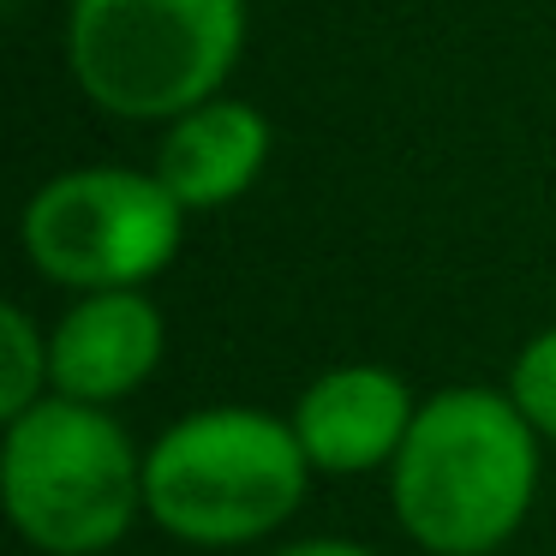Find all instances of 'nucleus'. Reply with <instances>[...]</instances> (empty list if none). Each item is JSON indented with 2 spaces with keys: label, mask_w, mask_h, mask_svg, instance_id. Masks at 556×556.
<instances>
[{
  "label": "nucleus",
  "mask_w": 556,
  "mask_h": 556,
  "mask_svg": "<svg viewBox=\"0 0 556 556\" xmlns=\"http://www.w3.org/2000/svg\"><path fill=\"white\" fill-rule=\"evenodd\" d=\"M539 496V431L508 389H437L419 401L389 467V503L419 551L491 556L527 527Z\"/></svg>",
  "instance_id": "f257e3e1"
},
{
  "label": "nucleus",
  "mask_w": 556,
  "mask_h": 556,
  "mask_svg": "<svg viewBox=\"0 0 556 556\" xmlns=\"http://www.w3.org/2000/svg\"><path fill=\"white\" fill-rule=\"evenodd\" d=\"M312 460L293 419L264 407H204L144 448V515L198 551H240L281 532L305 503Z\"/></svg>",
  "instance_id": "f03ea898"
},
{
  "label": "nucleus",
  "mask_w": 556,
  "mask_h": 556,
  "mask_svg": "<svg viewBox=\"0 0 556 556\" xmlns=\"http://www.w3.org/2000/svg\"><path fill=\"white\" fill-rule=\"evenodd\" d=\"M0 496L13 532L42 556H102L144 515V455L109 407L42 395L7 419Z\"/></svg>",
  "instance_id": "7ed1b4c3"
},
{
  "label": "nucleus",
  "mask_w": 556,
  "mask_h": 556,
  "mask_svg": "<svg viewBox=\"0 0 556 556\" xmlns=\"http://www.w3.org/2000/svg\"><path fill=\"white\" fill-rule=\"evenodd\" d=\"M245 49V0H73L66 61L114 121H180L222 97Z\"/></svg>",
  "instance_id": "20e7f679"
},
{
  "label": "nucleus",
  "mask_w": 556,
  "mask_h": 556,
  "mask_svg": "<svg viewBox=\"0 0 556 556\" xmlns=\"http://www.w3.org/2000/svg\"><path fill=\"white\" fill-rule=\"evenodd\" d=\"M186 204L138 168H73L25 204V257L73 293L144 288L180 257Z\"/></svg>",
  "instance_id": "39448f33"
},
{
  "label": "nucleus",
  "mask_w": 556,
  "mask_h": 556,
  "mask_svg": "<svg viewBox=\"0 0 556 556\" xmlns=\"http://www.w3.org/2000/svg\"><path fill=\"white\" fill-rule=\"evenodd\" d=\"M288 419L312 472L365 479V472L395 467L401 443L419 419V401L389 365H336V371L305 383Z\"/></svg>",
  "instance_id": "423d86ee"
},
{
  "label": "nucleus",
  "mask_w": 556,
  "mask_h": 556,
  "mask_svg": "<svg viewBox=\"0 0 556 556\" xmlns=\"http://www.w3.org/2000/svg\"><path fill=\"white\" fill-rule=\"evenodd\" d=\"M162 348H168V329H162V312L150 305L144 288L78 293L66 317L49 329L54 395L114 407L150 383V371L162 365Z\"/></svg>",
  "instance_id": "0eeeda50"
},
{
  "label": "nucleus",
  "mask_w": 556,
  "mask_h": 556,
  "mask_svg": "<svg viewBox=\"0 0 556 556\" xmlns=\"http://www.w3.org/2000/svg\"><path fill=\"white\" fill-rule=\"evenodd\" d=\"M269 162V121L252 102L210 97L198 109H186L180 121H168V138L156 150V180L186 204V216L198 210H228L233 198H245L257 186Z\"/></svg>",
  "instance_id": "6e6552de"
},
{
  "label": "nucleus",
  "mask_w": 556,
  "mask_h": 556,
  "mask_svg": "<svg viewBox=\"0 0 556 556\" xmlns=\"http://www.w3.org/2000/svg\"><path fill=\"white\" fill-rule=\"evenodd\" d=\"M42 395H54L49 336L30 324L25 305H7V312H0V419L30 413Z\"/></svg>",
  "instance_id": "1a4fd4ad"
},
{
  "label": "nucleus",
  "mask_w": 556,
  "mask_h": 556,
  "mask_svg": "<svg viewBox=\"0 0 556 556\" xmlns=\"http://www.w3.org/2000/svg\"><path fill=\"white\" fill-rule=\"evenodd\" d=\"M508 401L539 437H556V329H539L508 365Z\"/></svg>",
  "instance_id": "9d476101"
},
{
  "label": "nucleus",
  "mask_w": 556,
  "mask_h": 556,
  "mask_svg": "<svg viewBox=\"0 0 556 556\" xmlns=\"http://www.w3.org/2000/svg\"><path fill=\"white\" fill-rule=\"evenodd\" d=\"M276 556H377V551L359 539H293V544H281Z\"/></svg>",
  "instance_id": "9b49d317"
}]
</instances>
